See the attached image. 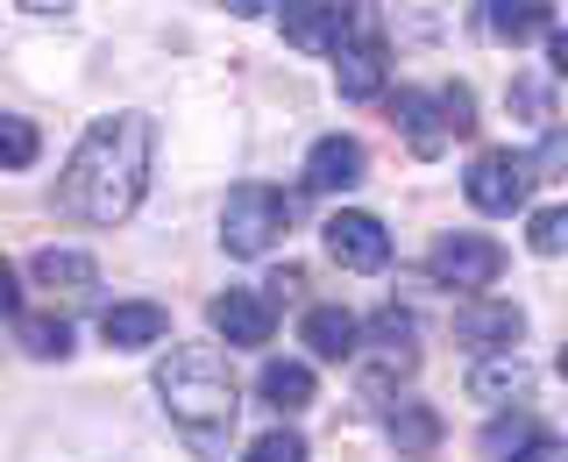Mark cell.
Returning a JSON list of instances; mask_svg holds the SVG:
<instances>
[{"mask_svg": "<svg viewBox=\"0 0 568 462\" xmlns=\"http://www.w3.org/2000/svg\"><path fill=\"white\" fill-rule=\"evenodd\" d=\"M29 278L50 284V292H85V284H100V263L85 257V249H36Z\"/></svg>", "mask_w": 568, "mask_h": 462, "instance_id": "cell-18", "label": "cell"}, {"mask_svg": "<svg viewBox=\"0 0 568 462\" xmlns=\"http://www.w3.org/2000/svg\"><path fill=\"white\" fill-rule=\"evenodd\" d=\"M526 242H532V257H568V207H547V213H532Z\"/></svg>", "mask_w": 568, "mask_h": 462, "instance_id": "cell-21", "label": "cell"}, {"mask_svg": "<svg viewBox=\"0 0 568 462\" xmlns=\"http://www.w3.org/2000/svg\"><path fill=\"white\" fill-rule=\"evenodd\" d=\"M526 391H532V363H526V355H511V349H497V355H484V363L469 370V399H484V405L526 399Z\"/></svg>", "mask_w": 568, "mask_h": 462, "instance_id": "cell-14", "label": "cell"}, {"mask_svg": "<svg viewBox=\"0 0 568 462\" xmlns=\"http://www.w3.org/2000/svg\"><path fill=\"white\" fill-rule=\"evenodd\" d=\"M363 178H369V150L355 135H320L313 142V157H306L313 192H348V185H363Z\"/></svg>", "mask_w": 568, "mask_h": 462, "instance_id": "cell-10", "label": "cell"}, {"mask_svg": "<svg viewBox=\"0 0 568 462\" xmlns=\"http://www.w3.org/2000/svg\"><path fill=\"white\" fill-rule=\"evenodd\" d=\"M256 391H263V405H277V413H306L313 405V370L306 363H263Z\"/></svg>", "mask_w": 568, "mask_h": 462, "instance_id": "cell-19", "label": "cell"}, {"mask_svg": "<svg viewBox=\"0 0 568 462\" xmlns=\"http://www.w3.org/2000/svg\"><path fill=\"white\" fill-rule=\"evenodd\" d=\"M227 8H235V14H263V8H271V0H227Z\"/></svg>", "mask_w": 568, "mask_h": 462, "instance_id": "cell-33", "label": "cell"}, {"mask_svg": "<svg viewBox=\"0 0 568 462\" xmlns=\"http://www.w3.org/2000/svg\"><path fill=\"white\" fill-rule=\"evenodd\" d=\"M156 391H164V413L171 426L192 441V455L200 462H221L227 455V434H235V378H227L221 349L192 342V349H171L164 363H156Z\"/></svg>", "mask_w": 568, "mask_h": 462, "instance_id": "cell-2", "label": "cell"}, {"mask_svg": "<svg viewBox=\"0 0 568 462\" xmlns=\"http://www.w3.org/2000/svg\"><path fill=\"white\" fill-rule=\"evenodd\" d=\"M390 121L405 129V142H413L419 157H440V142H448V107H440V93H419V86H405L398 100H390Z\"/></svg>", "mask_w": 568, "mask_h": 462, "instance_id": "cell-12", "label": "cell"}, {"mask_svg": "<svg viewBox=\"0 0 568 462\" xmlns=\"http://www.w3.org/2000/svg\"><path fill=\"white\" fill-rule=\"evenodd\" d=\"M263 284H271V299H298V284H306V278H298V271H277V278H263Z\"/></svg>", "mask_w": 568, "mask_h": 462, "instance_id": "cell-30", "label": "cell"}, {"mask_svg": "<svg viewBox=\"0 0 568 462\" xmlns=\"http://www.w3.org/2000/svg\"><path fill=\"white\" fill-rule=\"evenodd\" d=\"M532 434H540V426H532L526 413H511V420H490V434H484V449L511 462V455H519V449H526V441H532Z\"/></svg>", "mask_w": 568, "mask_h": 462, "instance_id": "cell-24", "label": "cell"}, {"mask_svg": "<svg viewBox=\"0 0 568 462\" xmlns=\"http://www.w3.org/2000/svg\"><path fill=\"white\" fill-rule=\"evenodd\" d=\"M547 50H555V71L568 79V29H555V36H547Z\"/></svg>", "mask_w": 568, "mask_h": 462, "instance_id": "cell-31", "label": "cell"}, {"mask_svg": "<svg viewBox=\"0 0 568 462\" xmlns=\"http://www.w3.org/2000/svg\"><path fill=\"white\" fill-rule=\"evenodd\" d=\"M532 171H540V178H561V185H568V129H547V135H540Z\"/></svg>", "mask_w": 568, "mask_h": 462, "instance_id": "cell-25", "label": "cell"}, {"mask_svg": "<svg viewBox=\"0 0 568 462\" xmlns=\"http://www.w3.org/2000/svg\"><path fill=\"white\" fill-rule=\"evenodd\" d=\"M14 342H22L36 363H50V355H71V328L64 320H50V313H14Z\"/></svg>", "mask_w": 568, "mask_h": 462, "instance_id": "cell-20", "label": "cell"}, {"mask_svg": "<svg viewBox=\"0 0 568 462\" xmlns=\"http://www.w3.org/2000/svg\"><path fill=\"white\" fill-rule=\"evenodd\" d=\"M561 378H568V349H561Z\"/></svg>", "mask_w": 568, "mask_h": 462, "instance_id": "cell-34", "label": "cell"}, {"mask_svg": "<svg viewBox=\"0 0 568 462\" xmlns=\"http://www.w3.org/2000/svg\"><path fill=\"white\" fill-rule=\"evenodd\" d=\"M547 22H555L547 0H484V29L497 43H532V36H547Z\"/></svg>", "mask_w": 568, "mask_h": 462, "instance_id": "cell-16", "label": "cell"}, {"mask_svg": "<svg viewBox=\"0 0 568 462\" xmlns=\"http://www.w3.org/2000/svg\"><path fill=\"white\" fill-rule=\"evenodd\" d=\"M334 86H342V100H377L384 93V43L377 29H355L342 50H334Z\"/></svg>", "mask_w": 568, "mask_h": 462, "instance_id": "cell-11", "label": "cell"}, {"mask_svg": "<svg viewBox=\"0 0 568 462\" xmlns=\"http://www.w3.org/2000/svg\"><path fill=\"white\" fill-rule=\"evenodd\" d=\"M320 242H327V257L342 263V271H384L390 263V228L377 213H355V207L334 213V221L320 228Z\"/></svg>", "mask_w": 568, "mask_h": 462, "instance_id": "cell-7", "label": "cell"}, {"mask_svg": "<svg viewBox=\"0 0 568 462\" xmlns=\"http://www.w3.org/2000/svg\"><path fill=\"white\" fill-rule=\"evenodd\" d=\"M100 334H106V349H150V342H164V334H171V313L150 307V299H129V307H106L100 313Z\"/></svg>", "mask_w": 568, "mask_h": 462, "instance_id": "cell-13", "label": "cell"}, {"mask_svg": "<svg viewBox=\"0 0 568 462\" xmlns=\"http://www.w3.org/2000/svg\"><path fill=\"white\" fill-rule=\"evenodd\" d=\"M242 462H306V441H298V434H263Z\"/></svg>", "mask_w": 568, "mask_h": 462, "instance_id": "cell-26", "label": "cell"}, {"mask_svg": "<svg viewBox=\"0 0 568 462\" xmlns=\"http://www.w3.org/2000/svg\"><path fill=\"white\" fill-rule=\"evenodd\" d=\"M511 107H519V121H547V114H555L540 79H511Z\"/></svg>", "mask_w": 568, "mask_h": 462, "instance_id": "cell-28", "label": "cell"}, {"mask_svg": "<svg viewBox=\"0 0 568 462\" xmlns=\"http://www.w3.org/2000/svg\"><path fill=\"white\" fill-rule=\"evenodd\" d=\"M532 171L526 157H511V150H484L469 171H462V192H469V207H484V213H519L526 207V192H532Z\"/></svg>", "mask_w": 568, "mask_h": 462, "instance_id": "cell-5", "label": "cell"}, {"mask_svg": "<svg viewBox=\"0 0 568 462\" xmlns=\"http://www.w3.org/2000/svg\"><path fill=\"white\" fill-rule=\"evenodd\" d=\"M440 107H448V129L455 135L476 129V93H469V86H440Z\"/></svg>", "mask_w": 568, "mask_h": 462, "instance_id": "cell-27", "label": "cell"}, {"mask_svg": "<svg viewBox=\"0 0 568 462\" xmlns=\"http://www.w3.org/2000/svg\"><path fill=\"white\" fill-rule=\"evenodd\" d=\"M277 328V299L271 292H221L213 299V334L227 349H263Z\"/></svg>", "mask_w": 568, "mask_h": 462, "instance_id": "cell-8", "label": "cell"}, {"mask_svg": "<svg viewBox=\"0 0 568 462\" xmlns=\"http://www.w3.org/2000/svg\"><path fill=\"white\" fill-rule=\"evenodd\" d=\"M22 8H29V14H64L71 0H22Z\"/></svg>", "mask_w": 568, "mask_h": 462, "instance_id": "cell-32", "label": "cell"}, {"mask_svg": "<svg viewBox=\"0 0 568 462\" xmlns=\"http://www.w3.org/2000/svg\"><path fill=\"white\" fill-rule=\"evenodd\" d=\"M369 334H377L384 355H405V363H413V349H405V342H413V313H405V307H384L377 320H369Z\"/></svg>", "mask_w": 568, "mask_h": 462, "instance_id": "cell-22", "label": "cell"}, {"mask_svg": "<svg viewBox=\"0 0 568 462\" xmlns=\"http://www.w3.org/2000/svg\"><path fill=\"white\" fill-rule=\"evenodd\" d=\"M511 462H568V441H561V434H532Z\"/></svg>", "mask_w": 568, "mask_h": 462, "instance_id": "cell-29", "label": "cell"}, {"mask_svg": "<svg viewBox=\"0 0 568 462\" xmlns=\"http://www.w3.org/2000/svg\"><path fill=\"white\" fill-rule=\"evenodd\" d=\"M0 150H8V171H29V157H36L29 114H0Z\"/></svg>", "mask_w": 568, "mask_h": 462, "instance_id": "cell-23", "label": "cell"}, {"mask_svg": "<svg viewBox=\"0 0 568 462\" xmlns=\"http://www.w3.org/2000/svg\"><path fill=\"white\" fill-rule=\"evenodd\" d=\"M426 271H434V284H448V292H484V284H497V271H505V249L490 235H440L434 257H426Z\"/></svg>", "mask_w": 568, "mask_h": 462, "instance_id": "cell-6", "label": "cell"}, {"mask_svg": "<svg viewBox=\"0 0 568 462\" xmlns=\"http://www.w3.org/2000/svg\"><path fill=\"white\" fill-rule=\"evenodd\" d=\"M348 29H369V0H284V43L306 58H334Z\"/></svg>", "mask_w": 568, "mask_h": 462, "instance_id": "cell-4", "label": "cell"}, {"mask_svg": "<svg viewBox=\"0 0 568 462\" xmlns=\"http://www.w3.org/2000/svg\"><path fill=\"white\" fill-rule=\"evenodd\" d=\"M384 434L398 441V455H434L440 449V413H434V405H419V399H405V405H390V413H384Z\"/></svg>", "mask_w": 568, "mask_h": 462, "instance_id": "cell-17", "label": "cell"}, {"mask_svg": "<svg viewBox=\"0 0 568 462\" xmlns=\"http://www.w3.org/2000/svg\"><path fill=\"white\" fill-rule=\"evenodd\" d=\"M298 334H306V349L320 355V363H348V355H355V334H363V320H355L348 307H313Z\"/></svg>", "mask_w": 568, "mask_h": 462, "instance_id": "cell-15", "label": "cell"}, {"mask_svg": "<svg viewBox=\"0 0 568 462\" xmlns=\"http://www.w3.org/2000/svg\"><path fill=\"white\" fill-rule=\"evenodd\" d=\"M284 228H292V200L277 185H235L227 192V207H221L227 257H263V249L284 242Z\"/></svg>", "mask_w": 568, "mask_h": 462, "instance_id": "cell-3", "label": "cell"}, {"mask_svg": "<svg viewBox=\"0 0 568 462\" xmlns=\"http://www.w3.org/2000/svg\"><path fill=\"white\" fill-rule=\"evenodd\" d=\"M519 334H526V313H519V307H505V299H469V307L455 313V342H462V349H476V355L511 349Z\"/></svg>", "mask_w": 568, "mask_h": 462, "instance_id": "cell-9", "label": "cell"}, {"mask_svg": "<svg viewBox=\"0 0 568 462\" xmlns=\"http://www.w3.org/2000/svg\"><path fill=\"white\" fill-rule=\"evenodd\" d=\"M150 185V121L142 114H100L85 142L71 150L64 171V207L93 228H121Z\"/></svg>", "mask_w": 568, "mask_h": 462, "instance_id": "cell-1", "label": "cell"}]
</instances>
